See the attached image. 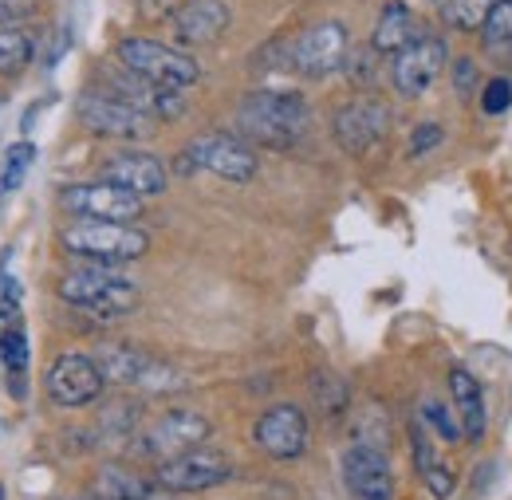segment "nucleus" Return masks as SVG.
I'll list each match as a JSON object with an SVG mask.
<instances>
[{"label": "nucleus", "mask_w": 512, "mask_h": 500, "mask_svg": "<svg viewBox=\"0 0 512 500\" xmlns=\"http://www.w3.org/2000/svg\"><path fill=\"white\" fill-rule=\"evenodd\" d=\"M75 111H79V123L87 126L91 134H99V138L142 142V138L154 134V119H150V115L134 111L123 99L107 95V91H83L79 103H75Z\"/></svg>", "instance_id": "9"}, {"label": "nucleus", "mask_w": 512, "mask_h": 500, "mask_svg": "<svg viewBox=\"0 0 512 500\" xmlns=\"http://www.w3.org/2000/svg\"><path fill=\"white\" fill-rule=\"evenodd\" d=\"M253 441L268 457H276V461L300 457V453L308 449V418H304V410H300V406H288V402L264 410V414L256 418Z\"/></svg>", "instance_id": "17"}, {"label": "nucleus", "mask_w": 512, "mask_h": 500, "mask_svg": "<svg viewBox=\"0 0 512 500\" xmlns=\"http://www.w3.org/2000/svg\"><path fill=\"white\" fill-rule=\"evenodd\" d=\"M312 394H316L323 414H343V406H347V382L339 375H316L312 378Z\"/></svg>", "instance_id": "29"}, {"label": "nucleus", "mask_w": 512, "mask_h": 500, "mask_svg": "<svg viewBox=\"0 0 512 500\" xmlns=\"http://www.w3.org/2000/svg\"><path fill=\"white\" fill-rule=\"evenodd\" d=\"M422 481H426V489H430L438 500L453 497V489H457V477L449 473V465H442V461H438L430 473H422Z\"/></svg>", "instance_id": "33"}, {"label": "nucleus", "mask_w": 512, "mask_h": 500, "mask_svg": "<svg viewBox=\"0 0 512 500\" xmlns=\"http://www.w3.org/2000/svg\"><path fill=\"white\" fill-rule=\"evenodd\" d=\"M60 296L83 312L99 315V319H119L138 304L134 280L115 272L111 264H87V268L67 272L60 280Z\"/></svg>", "instance_id": "3"}, {"label": "nucleus", "mask_w": 512, "mask_h": 500, "mask_svg": "<svg viewBox=\"0 0 512 500\" xmlns=\"http://www.w3.org/2000/svg\"><path fill=\"white\" fill-rule=\"evenodd\" d=\"M233 12L225 0H186L174 12V40L178 44H213L229 28Z\"/></svg>", "instance_id": "19"}, {"label": "nucleus", "mask_w": 512, "mask_h": 500, "mask_svg": "<svg viewBox=\"0 0 512 500\" xmlns=\"http://www.w3.org/2000/svg\"><path fill=\"white\" fill-rule=\"evenodd\" d=\"M446 142V130H442V123H418L414 130H410V142H406V154L410 158H426L430 150H438Z\"/></svg>", "instance_id": "31"}, {"label": "nucleus", "mask_w": 512, "mask_h": 500, "mask_svg": "<svg viewBox=\"0 0 512 500\" xmlns=\"http://www.w3.org/2000/svg\"><path fill=\"white\" fill-rule=\"evenodd\" d=\"M119 63L134 71V75H142V79H150V83H162V87H178V91H186L193 87L197 79H201V67L193 56L186 52H178V48H170V44H158V40H146V36H130L119 44Z\"/></svg>", "instance_id": "5"}, {"label": "nucleus", "mask_w": 512, "mask_h": 500, "mask_svg": "<svg viewBox=\"0 0 512 500\" xmlns=\"http://www.w3.org/2000/svg\"><path fill=\"white\" fill-rule=\"evenodd\" d=\"M95 493H99L103 500H154V489H150L146 481H138V477L123 473V469H107V473L99 477Z\"/></svg>", "instance_id": "26"}, {"label": "nucleus", "mask_w": 512, "mask_h": 500, "mask_svg": "<svg viewBox=\"0 0 512 500\" xmlns=\"http://www.w3.org/2000/svg\"><path fill=\"white\" fill-rule=\"evenodd\" d=\"M288 63H292L300 75H308V79L335 75L339 67H347V24L323 20L316 28H308V32L288 48Z\"/></svg>", "instance_id": "12"}, {"label": "nucleus", "mask_w": 512, "mask_h": 500, "mask_svg": "<svg viewBox=\"0 0 512 500\" xmlns=\"http://www.w3.org/2000/svg\"><path fill=\"white\" fill-rule=\"evenodd\" d=\"M95 363H99L107 382H119V386H138V390H150V394H166V390L182 386V375L174 367H166L162 359H154L138 347H127V343L99 347Z\"/></svg>", "instance_id": "6"}, {"label": "nucleus", "mask_w": 512, "mask_h": 500, "mask_svg": "<svg viewBox=\"0 0 512 500\" xmlns=\"http://www.w3.org/2000/svg\"><path fill=\"white\" fill-rule=\"evenodd\" d=\"M193 170H209L225 182H249L256 174V150L237 134L209 130V134H197L178 154V174H193Z\"/></svg>", "instance_id": "4"}, {"label": "nucleus", "mask_w": 512, "mask_h": 500, "mask_svg": "<svg viewBox=\"0 0 512 500\" xmlns=\"http://www.w3.org/2000/svg\"><path fill=\"white\" fill-rule=\"evenodd\" d=\"M446 63H449L446 40L422 32L414 44H406L402 52H394V60H390V83H394V91L402 99H422L434 87V79L446 71Z\"/></svg>", "instance_id": "8"}, {"label": "nucleus", "mask_w": 512, "mask_h": 500, "mask_svg": "<svg viewBox=\"0 0 512 500\" xmlns=\"http://www.w3.org/2000/svg\"><path fill=\"white\" fill-rule=\"evenodd\" d=\"M36 12V0H0V24L16 28L20 20H28Z\"/></svg>", "instance_id": "34"}, {"label": "nucleus", "mask_w": 512, "mask_h": 500, "mask_svg": "<svg viewBox=\"0 0 512 500\" xmlns=\"http://www.w3.org/2000/svg\"><path fill=\"white\" fill-rule=\"evenodd\" d=\"M32 162H36V146H32V142H16V146L4 154V170H0V197H4V193H12V189H20L24 174L32 170Z\"/></svg>", "instance_id": "27"}, {"label": "nucleus", "mask_w": 512, "mask_h": 500, "mask_svg": "<svg viewBox=\"0 0 512 500\" xmlns=\"http://www.w3.org/2000/svg\"><path fill=\"white\" fill-rule=\"evenodd\" d=\"M237 126L245 142L268 146V150H288L308 134L312 111L304 95L296 91H253L237 107Z\"/></svg>", "instance_id": "1"}, {"label": "nucleus", "mask_w": 512, "mask_h": 500, "mask_svg": "<svg viewBox=\"0 0 512 500\" xmlns=\"http://www.w3.org/2000/svg\"><path fill=\"white\" fill-rule=\"evenodd\" d=\"M32 52H36V44H32L28 32H20V28H0V75L24 71V67L32 63Z\"/></svg>", "instance_id": "24"}, {"label": "nucleus", "mask_w": 512, "mask_h": 500, "mask_svg": "<svg viewBox=\"0 0 512 500\" xmlns=\"http://www.w3.org/2000/svg\"><path fill=\"white\" fill-rule=\"evenodd\" d=\"M0 363H4V371H8L12 394L20 398V394H24V378H28V335H24V323H16V327L8 331V339H4V347H0Z\"/></svg>", "instance_id": "22"}, {"label": "nucleus", "mask_w": 512, "mask_h": 500, "mask_svg": "<svg viewBox=\"0 0 512 500\" xmlns=\"http://www.w3.org/2000/svg\"><path fill=\"white\" fill-rule=\"evenodd\" d=\"M493 4L497 0H446L438 12H442V20H446L449 28H457V32H481V24H485Z\"/></svg>", "instance_id": "25"}, {"label": "nucleus", "mask_w": 512, "mask_h": 500, "mask_svg": "<svg viewBox=\"0 0 512 500\" xmlns=\"http://www.w3.org/2000/svg\"><path fill=\"white\" fill-rule=\"evenodd\" d=\"M481 40L493 56H509L512 60V0H497L481 24Z\"/></svg>", "instance_id": "23"}, {"label": "nucleus", "mask_w": 512, "mask_h": 500, "mask_svg": "<svg viewBox=\"0 0 512 500\" xmlns=\"http://www.w3.org/2000/svg\"><path fill=\"white\" fill-rule=\"evenodd\" d=\"M477 87H481L477 60H469V56L453 60V95H457V99H469V95H477Z\"/></svg>", "instance_id": "32"}, {"label": "nucleus", "mask_w": 512, "mask_h": 500, "mask_svg": "<svg viewBox=\"0 0 512 500\" xmlns=\"http://www.w3.org/2000/svg\"><path fill=\"white\" fill-rule=\"evenodd\" d=\"M449 394H453V414H457L461 438L469 441V445H477V441L485 438V430H489L481 382L469 375L465 367H453V371H449Z\"/></svg>", "instance_id": "20"}, {"label": "nucleus", "mask_w": 512, "mask_h": 500, "mask_svg": "<svg viewBox=\"0 0 512 500\" xmlns=\"http://www.w3.org/2000/svg\"><path fill=\"white\" fill-rule=\"evenodd\" d=\"M64 209L87 221H138L142 217V197H134L127 189L111 186V182H87V186L64 189Z\"/></svg>", "instance_id": "15"}, {"label": "nucleus", "mask_w": 512, "mask_h": 500, "mask_svg": "<svg viewBox=\"0 0 512 500\" xmlns=\"http://www.w3.org/2000/svg\"><path fill=\"white\" fill-rule=\"evenodd\" d=\"M418 36H422V32H418L410 8H406L402 0H386V8L379 12V24H375V40H371V48L383 52V56H394V52H402L406 44H414Z\"/></svg>", "instance_id": "21"}, {"label": "nucleus", "mask_w": 512, "mask_h": 500, "mask_svg": "<svg viewBox=\"0 0 512 500\" xmlns=\"http://www.w3.org/2000/svg\"><path fill=\"white\" fill-rule=\"evenodd\" d=\"M233 477V461L221 453V449H209V445H193L178 457H166L158 461V485L166 493H205V489H217Z\"/></svg>", "instance_id": "7"}, {"label": "nucleus", "mask_w": 512, "mask_h": 500, "mask_svg": "<svg viewBox=\"0 0 512 500\" xmlns=\"http://www.w3.org/2000/svg\"><path fill=\"white\" fill-rule=\"evenodd\" d=\"M103 182L127 189L134 197H158L166 193V166L154 158V154H142V150H127V154H115L103 162Z\"/></svg>", "instance_id": "18"}, {"label": "nucleus", "mask_w": 512, "mask_h": 500, "mask_svg": "<svg viewBox=\"0 0 512 500\" xmlns=\"http://www.w3.org/2000/svg\"><path fill=\"white\" fill-rule=\"evenodd\" d=\"M60 241L71 256H79L87 264H111V268L138 260L150 249V237L138 225H130V221H87V217L67 225Z\"/></svg>", "instance_id": "2"}, {"label": "nucleus", "mask_w": 512, "mask_h": 500, "mask_svg": "<svg viewBox=\"0 0 512 500\" xmlns=\"http://www.w3.org/2000/svg\"><path fill=\"white\" fill-rule=\"evenodd\" d=\"M339 469L351 500H394V469L379 445H347Z\"/></svg>", "instance_id": "14"}, {"label": "nucleus", "mask_w": 512, "mask_h": 500, "mask_svg": "<svg viewBox=\"0 0 512 500\" xmlns=\"http://www.w3.org/2000/svg\"><path fill=\"white\" fill-rule=\"evenodd\" d=\"M20 323V312H16V304H0V347H4V339H8V331Z\"/></svg>", "instance_id": "35"}, {"label": "nucleus", "mask_w": 512, "mask_h": 500, "mask_svg": "<svg viewBox=\"0 0 512 500\" xmlns=\"http://www.w3.org/2000/svg\"><path fill=\"white\" fill-rule=\"evenodd\" d=\"M103 386H107V378L91 355H60L48 371V394L64 410H79V406L95 402L103 394Z\"/></svg>", "instance_id": "16"}, {"label": "nucleus", "mask_w": 512, "mask_h": 500, "mask_svg": "<svg viewBox=\"0 0 512 500\" xmlns=\"http://www.w3.org/2000/svg\"><path fill=\"white\" fill-rule=\"evenodd\" d=\"M103 79H107V87H103L107 95L123 99L127 107L142 111V115H150L154 123L186 115V95H182L178 87H162V83H150V79H142V75L127 71L123 63H119L115 71H107Z\"/></svg>", "instance_id": "11"}, {"label": "nucleus", "mask_w": 512, "mask_h": 500, "mask_svg": "<svg viewBox=\"0 0 512 500\" xmlns=\"http://www.w3.org/2000/svg\"><path fill=\"white\" fill-rule=\"evenodd\" d=\"M422 418H426V426L438 434L442 441H461V426H457V414L449 410L446 402H438V398H426L422 402Z\"/></svg>", "instance_id": "28"}, {"label": "nucleus", "mask_w": 512, "mask_h": 500, "mask_svg": "<svg viewBox=\"0 0 512 500\" xmlns=\"http://www.w3.org/2000/svg\"><path fill=\"white\" fill-rule=\"evenodd\" d=\"M390 126H394V111L386 107L383 99H355V103H347V107H339L335 111V119H331V130H335V142L347 150V154H367V150H375L379 142H383L386 134H390Z\"/></svg>", "instance_id": "10"}, {"label": "nucleus", "mask_w": 512, "mask_h": 500, "mask_svg": "<svg viewBox=\"0 0 512 500\" xmlns=\"http://www.w3.org/2000/svg\"><path fill=\"white\" fill-rule=\"evenodd\" d=\"M509 107H512L509 75H493V79H485V87H481V111H485L489 119H501Z\"/></svg>", "instance_id": "30"}, {"label": "nucleus", "mask_w": 512, "mask_h": 500, "mask_svg": "<svg viewBox=\"0 0 512 500\" xmlns=\"http://www.w3.org/2000/svg\"><path fill=\"white\" fill-rule=\"evenodd\" d=\"M209 418L197 414V410H166L158 422H150L138 438V453L142 457H154V461H166V457H178L193 445L209 438Z\"/></svg>", "instance_id": "13"}]
</instances>
